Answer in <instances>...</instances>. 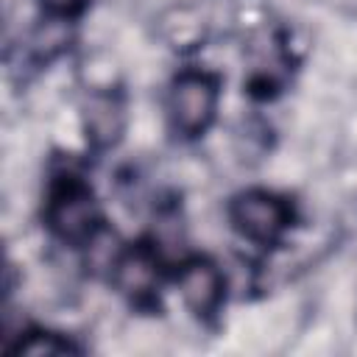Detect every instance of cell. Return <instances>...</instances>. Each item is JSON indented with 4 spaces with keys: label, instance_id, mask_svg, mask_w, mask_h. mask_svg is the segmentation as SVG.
<instances>
[{
    "label": "cell",
    "instance_id": "obj_1",
    "mask_svg": "<svg viewBox=\"0 0 357 357\" xmlns=\"http://www.w3.org/2000/svg\"><path fill=\"white\" fill-rule=\"evenodd\" d=\"M215 100H218V89L209 75H201V73L181 75L170 92L173 126L184 134L204 131L215 114Z\"/></svg>",
    "mask_w": 357,
    "mask_h": 357
},
{
    "label": "cell",
    "instance_id": "obj_2",
    "mask_svg": "<svg viewBox=\"0 0 357 357\" xmlns=\"http://www.w3.org/2000/svg\"><path fill=\"white\" fill-rule=\"evenodd\" d=\"M284 220H287L284 204L279 198L262 192V190L243 192L231 204V223L248 240H257V243L273 240L284 229Z\"/></svg>",
    "mask_w": 357,
    "mask_h": 357
},
{
    "label": "cell",
    "instance_id": "obj_3",
    "mask_svg": "<svg viewBox=\"0 0 357 357\" xmlns=\"http://www.w3.org/2000/svg\"><path fill=\"white\" fill-rule=\"evenodd\" d=\"M50 226L64 240H86L95 226V204L78 184H67L50 204Z\"/></svg>",
    "mask_w": 357,
    "mask_h": 357
},
{
    "label": "cell",
    "instance_id": "obj_4",
    "mask_svg": "<svg viewBox=\"0 0 357 357\" xmlns=\"http://www.w3.org/2000/svg\"><path fill=\"white\" fill-rule=\"evenodd\" d=\"M178 293L184 304L198 315H212L223 298V282L215 265L209 262H187L178 273Z\"/></svg>",
    "mask_w": 357,
    "mask_h": 357
},
{
    "label": "cell",
    "instance_id": "obj_5",
    "mask_svg": "<svg viewBox=\"0 0 357 357\" xmlns=\"http://www.w3.org/2000/svg\"><path fill=\"white\" fill-rule=\"evenodd\" d=\"M126 126V106L117 95L98 92L84 106V128L95 145H112Z\"/></svg>",
    "mask_w": 357,
    "mask_h": 357
},
{
    "label": "cell",
    "instance_id": "obj_6",
    "mask_svg": "<svg viewBox=\"0 0 357 357\" xmlns=\"http://www.w3.org/2000/svg\"><path fill=\"white\" fill-rule=\"evenodd\" d=\"M114 279L128 296H145L156 284V259L148 251H128L120 257Z\"/></svg>",
    "mask_w": 357,
    "mask_h": 357
},
{
    "label": "cell",
    "instance_id": "obj_7",
    "mask_svg": "<svg viewBox=\"0 0 357 357\" xmlns=\"http://www.w3.org/2000/svg\"><path fill=\"white\" fill-rule=\"evenodd\" d=\"M89 248H86V262H89V268H95V271H106V268H117V262H120V240H117V234L114 231H109V229H95L89 237Z\"/></svg>",
    "mask_w": 357,
    "mask_h": 357
},
{
    "label": "cell",
    "instance_id": "obj_8",
    "mask_svg": "<svg viewBox=\"0 0 357 357\" xmlns=\"http://www.w3.org/2000/svg\"><path fill=\"white\" fill-rule=\"evenodd\" d=\"M22 354H61V351H73L70 343L56 340V335H31V340L20 343Z\"/></svg>",
    "mask_w": 357,
    "mask_h": 357
},
{
    "label": "cell",
    "instance_id": "obj_9",
    "mask_svg": "<svg viewBox=\"0 0 357 357\" xmlns=\"http://www.w3.org/2000/svg\"><path fill=\"white\" fill-rule=\"evenodd\" d=\"M53 14H70V11H75L78 6H81V0H42Z\"/></svg>",
    "mask_w": 357,
    "mask_h": 357
}]
</instances>
